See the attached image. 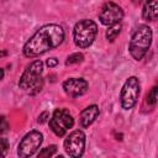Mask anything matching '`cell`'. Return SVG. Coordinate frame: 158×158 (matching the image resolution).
Here are the masks:
<instances>
[{"label":"cell","instance_id":"21","mask_svg":"<svg viewBox=\"0 0 158 158\" xmlns=\"http://www.w3.org/2000/svg\"><path fill=\"white\" fill-rule=\"evenodd\" d=\"M5 56H7V52L6 51H0V58L1 57H5Z\"/></svg>","mask_w":158,"mask_h":158},{"label":"cell","instance_id":"20","mask_svg":"<svg viewBox=\"0 0 158 158\" xmlns=\"http://www.w3.org/2000/svg\"><path fill=\"white\" fill-rule=\"evenodd\" d=\"M47 115H48L47 112H43V114H42V115L38 117V122H41V123H42V122H44V121H46V118H44V117H46Z\"/></svg>","mask_w":158,"mask_h":158},{"label":"cell","instance_id":"12","mask_svg":"<svg viewBox=\"0 0 158 158\" xmlns=\"http://www.w3.org/2000/svg\"><path fill=\"white\" fill-rule=\"evenodd\" d=\"M142 16L144 20L156 21L158 17V5L157 0H146L142 10Z\"/></svg>","mask_w":158,"mask_h":158},{"label":"cell","instance_id":"7","mask_svg":"<svg viewBox=\"0 0 158 158\" xmlns=\"http://www.w3.org/2000/svg\"><path fill=\"white\" fill-rule=\"evenodd\" d=\"M42 142H43V136L40 131H30L21 139L17 148V154L22 158L30 157L36 153V151L41 147Z\"/></svg>","mask_w":158,"mask_h":158},{"label":"cell","instance_id":"13","mask_svg":"<svg viewBox=\"0 0 158 158\" xmlns=\"http://www.w3.org/2000/svg\"><path fill=\"white\" fill-rule=\"evenodd\" d=\"M120 32H121V23L111 25V26H109V28L106 31V38L110 42H112V41L116 40V37L120 35Z\"/></svg>","mask_w":158,"mask_h":158},{"label":"cell","instance_id":"1","mask_svg":"<svg viewBox=\"0 0 158 158\" xmlns=\"http://www.w3.org/2000/svg\"><path fill=\"white\" fill-rule=\"evenodd\" d=\"M64 40V30L62 26L49 23L42 26L25 43L23 54L28 58L38 57L49 49L58 47Z\"/></svg>","mask_w":158,"mask_h":158},{"label":"cell","instance_id":"6","mask_svg":"<svg viewBox=\"0 0 158 158\" xmlns=\"http://www.w3.org/2000/svg\"><path fill=\"white\" fill-rule=\"evenodd\" d=\"M138 95H139V81L136 77H130L125 81L121 89V94H120L121 106L125 110L132 109L137 102Z\"/></svg>","mask_w":158,"mask_h":158},{"label":"cell","instance_id":"8","mask_svg":"<svg viewBox=\"0 0 158 158\" xmlns=\"http://www.w3.org/2000/svg\"><path fill=\"white\" fill-rule=\"evenodd\" d=\"M85 148V135L80 130H75L64 141V151L69 157H81Z\"/></svg>","mask_w":158,"mask_h":158},{"label":"cell","instance_id":"18","mask_svg":"<svg viewBox=\"0 0 158 158\" xmlns=\"http://www.w3.org/2000/svg\"><path fill=\"white\" fill-rule=\"evenodd\" d=\"M9 131V123L5 116H0V135Z\"/></svg>","mask_w":158,"mask_h":158},{"label":"cell","instance_id":"11","mask_svg":"<svg viewBox=\"0 0 158 158\" xmlns=\"http://www.w3.org/2000/svg\"><path fill=\"white\" fill-rule=\"evenodd\" d=\"M99 114H100V111H99V107L96 105H90V106L85 107L80 112V126L83 128L89 127L96 120Z\"/></svg>","mask_w":158,"mask_h":158},{"label":"cell","instance_id":"4","mask_svg":"<svg viewBox=\"0 0 158 158\" xmlns=\"http://www.w3.org/2000/svg\"><path fill=\"white\" fill-rule=\"evenodd\" d=\"M98 33V25L93 20L83 19L78 21L73 30L74 43L79 48H86L91 46Z\"/></svg>","mask_w":158,"mask_h":158},{"label":"cell","instance_id":"23","mask_svg":"<svg viewBox=\"0 0 158 158\" xmlns=\"http://www.w3.org/2000/svg\"><path fill=\"white\" fill-rule=\"evenodd\" d=\"M132 1H133V2H135V4H139V2H141V1H142V0H132Z\"/></svg>","mask_w":158,"mask_h":158},{"label":"cell","instance_id":"22","mask_svg":"<svg viewBox=\"0 0 158 158\" xmlns=\"http://www.w3.org/2000/svg\"><path fill=\"white\" fill-rule=\"evenodd\" d=\"M4 78V69L2 68H0V80Z\"/></svg>","mask_w":158,"mask_h":158},{"label":"cell","instance_id":"9","mask_svg":"<svg viewBox=\"0 0 158 158\" xmlns=\"http://www.w3.org/2000/svg\"><path fill=\"white\" fill-rule=\"evenodd\" d=\"M123 17V10L115 2H105L99 12V20L105 26H111L115 23H120Z\"/></svg>","mask_w":158,"mask_h":158},{"label":"cell","instance_id":"17","mask_svg":"<svg viewBox=\"0 0 158 158\" xmlns=\"http://www.w3.org/2000/svg\"><path fill=\"white\" fill-rule=\"evenodd\" d=\"M9 149V141L6 138H0V158L7 154Z\"/></svg>","mask_w":158,"mask_h":158},{"label":"cell","instance_id":"15","mask_svg":"<svg viewBox=\"0 0 158 158\" xmlns=\"http://www.w3.org/2000/svg\"><path fill=\"white\" fill-rule=\"evenodd\" d=\"M83 59H84V56H83L81 53L77 52V53H73V54H70V56L67 58V60H65V64H67V65L77 64V63H80V62H83Z\"/></svg>","mask_w":158,"mask_h":158},{"label":"cell","instance_id":"5","mask_svg":"<svg viewBox=\"0 0 158 158\" xmlns=\"http://www.w3.org/2000/svg\"><path fill=\"white\" fill-rule=\"evenodd\" d=\"M74 125V118L65 109H56L49 118V127L58 137H63L65 132Z\"/></svg>","mask_w":158,"mask_h":158},{"label":"cell","instance_id":"16","mask_svg":"<svg viewBox=\"0 0 158 158\" xmlns=\"http://www.w3.org/2000/svg\"><path fill=\"white\" fill-rule=\"evenodd\" d=\"M57 152V146L52 144V146H48L46 148H43L40 153H38V157H53Z\"/></svg>","mask_w":158,"mask_h":158},{"label":"cell","instance_id":"10","mask_svg":"<svg viewBox=\"0 0 158 158\" xmlns=\"http://www.w3.org/2000/svg\"><path fill=\"white\" fill-rule=\"evenodd\" d=\"M63 90L72 98L81 96L88 90V81L83 78H69L63 83Z\"/></svg>","mask_w":158,"mask_h":158},{"label":"cell","instance_id":"3","mask_svg":"<svg viewBox=\"0 0 158 158\" xmlns=\"http://www.w3.org/2000/svg\"><path fill=\"white\" fill-rule=\"evenodd\" d=\"M42 70H43V63L37 59L32 62L22 73L19 86L22 90H27L30 94H36L42 89L43 80H42Z\"/></svg>","mask_w":158,"mask_h":158},{"label":"cell","instance_id":"2","mask_svg":"<svg viewBox=\"0 0 158 158\" xmlns=\"http://www.w3.org/2000/svg\"><path fill=\"white\" fill-rule=\"evenodd\" d=\"M152 43V30L149 26L147 25H141L137 27V30L135 31V33L131 37L130 41V53L133 57V59L136 60H141L147 51L149 49Z\"/></svg>","mask_w":158,"mask_h":158},{"label":"cell","instance_id":"14","mask_svg":"<svg viewBox=\"0 0 158 158\" xmlns=\"http://www.w3.org/2000/svg\"><path fill=\"white\" fill-rule=\"evenodd\" d=\"M157 98H158V88L157 86H153L151 89V91L148 93L147 98H146V102L151 106H154L156 102H157Z\"/></svg>","mask_w":158,"mask_h":158},{"label":"cell","instance_id":"19","mask_svg":"<svg viewBox=\"0 0 158 158\" xmlns=\"http://www.w3.org/2000/svg\"><path fill=\"white\" fill-rule=\"evenodd\" d=\"M46 64H47V67H49V68H53V67H56L57 64H58V59L57 58H49V59H47V62H46Z\"/></svg>","mask_w":158,"mask_h":158}]
</instances>
